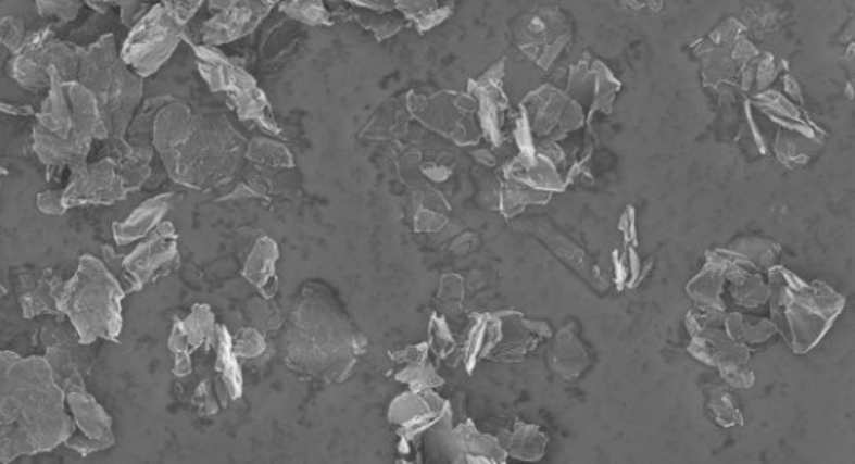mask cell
<instances>
[{"mask_svg":"<svg viewBox=\"0 0 855 464\" xmlns=\"http://www.w3.org/2000/svg\"><path fill=\"white\" fill-rule=\"evenodd\" d=\"M65 392L43 358L0 353V461L34 456L73 435Z\"/></svg>","mask_w":855,"mask_h":464,"instance_id":"6da1fadb","label":"cell"},{"mask_svg":"<svg viewBox=\"0 0 855 464\" xmlns=\"http://www.w3.org/2000/svg\"><path fill=\"white\" fill-rule=\"evenodd\" d=\"M239 141L223 115L198 117L185 104L163 105L152 124V146L171 177L191 188L214 186L231 176L241 158Z\"/></svg>","mask_w":855,"mask_h":464,"instance_id":"7a4b0ae2","label":"cell"},{"mask_svg":"<svg viewBox=\"0 0 855 464\" xmlns=\"http://www.w3.org/2000/svg\"><path fill=\"white\" fill-rule=\"evenodd\" d=\"M356 335L343 311L306 296L286 331L289 363L313 376L341 378L356 358Z\"/></svg>","mask_w":855,"mask_h":464,"instance_id":"3957f363","label":"cell"},{"mask_svg":"<svg viewBox=\"0 0 855 464\" xmlns=\"http://www.w3.org/2000/svg\"><path fill=\"white\" fill-rule=\"evenodd\" d=\"M124 296L116 274L98 258L83 256L74 276L62 286L59 308L83 344L98 339L117 341L123 331Z\"/></svg>","mask_w":855,"mask_h":464,"instance_id":"277c9868","label":"cell"},{"mask_svg":"<svg viewBox=\"0 0 855 464\" xmlns=\"http://www.w3.org/2000/svg\"><path fill=\"white\" fill-rule=\"evenodd\" d=\"M79 83L91 90L98 101L109 137L123 141L141 101L142 83L116 54L112 36L104 37L91 51L80 55Z\"/></svg>","mask_w":855,"mask_h":464,"instance_id":"5b68a950","label":"cell"},{"mask_svg":"<svg viewBox=\"0 0 855 464\" xmlns=\"http://www.w3.org/2000/svg\"><path fill=\"white\" fill-rule=\"evenodd\" d=\"M185 39V26L164 5L158 4L134 24L121 49L124 64L139 77L151 76Z\"/></svg>","mask_w":855,"mask_h":464,"instance_id":"8992f818","label":"cell"},{"mask_svg":"<svg viewBox=\"0 0 855 464\" xmlns=\"http://www.w3.org/2000/svg\"><path fill=\"white\" fill-rule=\"evenodd\" d=\"M196 55L202 76L210 84L211 89L224 92L238 109L241 117L276 129L275 121H269L267 117L269 105L264 99L263 90L257 89L250 74L244 73L241 67L229 62L210 46L196 48Z\"/></svg>","mask_w":855,"mask_h":464,"instance_id":"52a82bcc","label":"cell"},{"mask_svg":"<svg viewBox=\"0 0 855 464\" xmlns=\"http://www.w3.org/2000/svg\"><path fill=\"white\" fill-rule=\"evenodd\" d=\"M176 230L173 224L161 223L139 241L133 252L120 258L121 277L127 283V291H139L149 283L166 276L177 263ZM121 277H117L121 281Z\"/></svg>","mask_w":855,"mask_h":464,"instance_id":"ba28073f","label":"cell"},{"mask_svg":"<svg viewBox=\"0 0 855 464\" xmlns=\"http://www.w3.org/2000/svg\"><path fill=\"white\" fill-rule=\"evenodd\" d=\"M64 392L74 423L73 435L65 441V447L80 456H89L111 448L114 444V431L108 411L86 391V386L65 389Z\"/></svg>","mask_w":855,"mask_h":464,"instance_id":"9c48e42d","label":"cell"},{"mask_svg":"<svg viewBox=\"0 0 855 464\" xmlns=\"http://www.w3.org/2000/svg\"><path fill=\"white\" fill-rule=\"evenodd\" d=\"M571 39L564 14L556 9L530 12L516 26V42L535 64L549 68Z\"/></svg>","mask_w":855,"mask_h":464,"instance_id":"30bf717a","label":"cell"},{"mask_svg":"<svg viewBox=\"0 0 855 464\" xmlns=\"http://www.w3.org/2000/svg\"><path fill=\"white\" fill-rule=\"evenodd\" d=\"M208 4L211 18L202 27V39L214 48L253 33L276 0H210Z\"/></svg>","mask_w":855,"mask_h":464,"instance_id":"8fae6325","label":"cell"},{"mask_svg":"<svg viewBox=\"0 0 855 464\" xmlns=\"http://www.w3.org/2000/svg\"><path fill=\"white\" fill-rule=\"evenodd\" d=\"M127 196L123 177L120 176L114 159H102L95 166L73 170V177L62 195L65 211L76 205L114 204Z\"/></svg>","mask_w":855,"mask_h":464,"instance_id":"7c38bea8","label":"cell"},{"mask_svg":"<svg viewBox=\"0 0 855 464\" xmlns=\"http://www.w3.org/2000/svg\"><path fill=\"white\" fill-rule=\"evenodd\" d=\"M173 201L174 195H163L149 199L144 204L139 205L138 209H134L129 217L114 224L112 235H114L117 244H134V242H139L146 236L151 235L152 230L163 223L164 214L169 211Z\"/></svg>","mask_w":855,"mask_h":464,"instance_id":"4fadbf2b","label":"cell"},{"mask_svg":"<svg viewBox=\"0 0 855 464\" xmlns=\"http://www.w3.org/2000/svg\"><path fill=\"white\" fill-rule=\"evenodd\" d=\"M64 281L52 271H46L39 281L26 294H22L24 316L36 317L39 314H61V294Z\"/></svg>","mask_w":855,"mask_h":464,"instance_id":"5bb4252c","label":"cell"},{"mask_svg":"<svg viewBox=\"0 0 855 464\" xmlns=\"http://www.w3.org/2000/svg\"><path fill=\"white\" fill-rule=\"evenodd\" d=\"M394 11L412 18L419 29L426 30L450 17L455 0H391Z\"/></svg>","mask_w":855,"mask_h":464,"instance_id":"9a60e30c","label":"cell"},{"mask_svg":"<svg viewBox=\"0 0 855 464\" xmlns=\"http://www.w3.org/2000/svg\"><path fill=\"white\" fill-rule=\"evenodd\" d=\"M276 258H278V249L272 239L257 242L256 248L251 252L248 264H246V277H250L253 285L263 286L275 273L273 266H275Z\"/></svg>","mask_w":855,"mask_h":464,"instance_id":"2e32d148","label":"cell"},{"mask_svg":"<svg viewBox=\"0 0 855 464\" xmlns=\"http://www.w3.org/2000/svg\"><path fill=\"white\" fill-rule=\"evenodd\" d=\"M282 11L311 26H323L329 22L323 0H289L282 5Z\"/></svg>","mask_w":855,"mask_h":464,"instance_id":"e0dca14e","label":"cell"},{"mask_svg":"<svg viewBox=\"0 0 855 464\" xmlns=\"http://www.w3.org/2000/svg\"><path fill=\"white\" fill-rule=\"evenodd\" d=\"M39 11L46 17L64 18L71 21L76 17L80 9V0H37Z\"/></svg>","mask_w":855,"mask_h":464,"instance_id":"ac0fdd59","label":"cell"},{"mask_svg":"<svg viewBox=\"0 0 855 464\" xmlns=\"http://www.w3.org/2000/svg\"><path fill=\"white\" fill-rule=\"evenodd\" d=\"M264 341L256 331H242L232 339V351L236 356L253 358L256 354L263 353Z\"/></svg>","mask_w":855,"mask_h":464,"instance_id":"d6986e66","label":"cell"},{"mask_svg":"<svg viewBox=\"0 0 855 464\" xmlns=\"http://www.w3.org/2000/svg\"><path fill=\"white\" fill-rule=\"evenodd\" d=\"M202 4H204V0H161V5H164L177 21L181 22L183 26H186L194 17Z\"/></svg>","mask_w":855,"mask_h":464,"instance_id":"ffe728a7","label":"cell"},{"mask_svg":"<svg viewBox=\"0 0 855 464\" xmlns=\"http://www.w3.org/2000/svg\"><path fill=\"white\" fill-rule=\"evenodd\" d=\"M62 195H64V191L42 192V195L37 196V208L42 213L49 214V216H61V214L65 213Z\"/></svg>","mask_w":855,"mask_h":464,"instance_id":"44dd1931","label":"cell"},{"mask_svg":"<svg viewBox=\"0 0 855 464\" xmlns=\"http://www.w3.org/2000/svg\"><path fill=\"white\" fill-rule=\"evenodd\" d=\"M95 8L101 9V5H120L123 11L124 24L130 26V22L136 21L139 8H141V0H89Z\"/></svg>","mask_w":855,"mask_h":464,"instance_id":"7402d4cb","label":"cell"},{"mask_svg":"<svg viewBox=\"0 0 855 464\" xmlns=\"http://www.w3.org/2000/svg\"><path fill=\"white\" fill-rule=\"evenodd\" d=\"M347 2H351V4L362 5V8L368 9V11H376V12H391L394 11V5L391 0H347Z\"/></svg>","mask_w":855,"mask_h":464,"instance_id":"603a6c76","label":"cell"},{"mask_svg":"<svg viewBox=\"0 0 855 464\" xmlns=\"http://www.w3.org/2000/svg\"><path fill=\"white\" fill-rule=\"evenodd\" d=\"M5 294L4 286L0 285V298Z\"/></svg>","mask_w":855,"mask_h":464,"instance_id":"cb8c5ba5","label":"cell"}]
</instances>
